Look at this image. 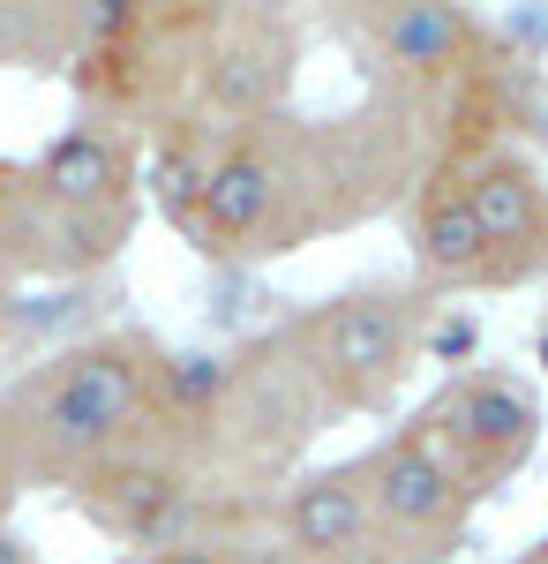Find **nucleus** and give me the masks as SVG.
Listing matches in <instances>:
<instances>
[{
    "label": "nucleus",
    "instance_id": "obj_8",
    "mask_svg": "<svg viewBox=\"0 0 548 564\" xmlns=\"http://www.w3.org/2000/svg\"><path fill=\"white\" fill-rule=\"evenodd\" d=\"M414 263L428 279H473L489 263V226L465 188H428L414 212Z\"/></svg>",
    "mask_w": 548,
    "mask_h": 564
},
{
    "label": "nucleus",
    "instance_id": "obj_1",
    "mask_svg": "<svg viewBox=\"0 0 548 564\" xmlns=\"http://www.w3.org/2000/svg\"><path fill=\"white\" fill-rule=\"evenodd\" d=\"M151 406V361L121 339L106 347H76L68 361H53L39 384L23 391V444L39 452V467L68 475V467H90L121 444Z\"/></svg>",
    "mask_w": 548,
    "mask_h": 564
},
{
    "label": "nucleus",
    "instance_id": "obj_14",
    "mask_svg": "<svg viewBox=\"0 0 548 564\" xmlns=\"http://www.w3.org/2000/svg\"><path fill=\"white\" fill-rule=\"evenodd\" d=\"M0 564H31V550H23V542H15L8 527H0Z\"/></svg>",
    "mask_w": 548,
    "mask_h": 564
},
{
    "label": "nucleus",
    "instance_id": "obj_15",
    "mask_svg": "<svg viewBox=\"0 0 548 564\" xmlns=\"http://www.w3.org/2000/svg\"><path fill=\"white\" fill-rule=\"evenodd\" d=\"M346 564H391V557H376V550H361V557H346Z\"/></svg>",
    "mask_w": 548,
    "mask_h": 564
},
{
    "label": "nucleus",
    "instance_id": "obj_4",
    "mask_svg": "<svg viewBox=\"0 0 548 564\" xmlns=\"http://www.w3.org/2000/svg\"><path fill=\"white\" fill-rule=\"evenodd\" d=\"M316 347H324L331 377H346L353 391H383L406 369V308L383 294H346L338 308H324Z\"/></svg>",
    "mask_w": 548,
    "mask_h": 564
},
{
    "label": "nucleus",
    "instance_id": "obj_16",
    "mask_svg": "<svg viewBox=\"0 0 548 564\" xmlns=\"http://www.w3.org/2000/svg\"><path fill=\"white\" fill-rule=\"evenodd\" d=\"M541 361H548V339H541Z\"/></svg>",
    "mask_w": 548,
    "mask_h": 564
},
{
    "label": "nucleus",
    "instance_id": "obj_11",
    "mask_svg": "<svg viewBox=\"0 0 548 564\" xmlns=\"http://www.w3.org/2000/svg\"><path fill=\"white\" fill-rule=\"evenodd\" d=\"M113 505H98L106 520L121 527L128 542H173L180 534V489L166 475H151V467H135V475H113Z\"/></svg>",
    "mask_w": 548,
    "mask_h": 564
},
{
    "label": "nucleus",
    "instance_id": "obj_3",
    "mask_svg": "<svg viewBox=\"0 0 548 564\" xmlns=\"http://www.w3.org/2000/svg\"><path fill=\"white\" fill-rule=\"evenodd\" d=\"M369 505L398 534H451L465 512V481L428 436H391L369 467Z\"/></svg>",
    "mask_w": 548,
    "mask_h": 564
},
{
    "label": "nucleus",
    "instance_id": "obj_2",
    "mask_svg": "<svg viewBox=\"0 0 548 564\" xmlns=\"http://www.w3.org/2000/svg\"><path fill=\"white\" fill-rule=\"evenodd\" d=\"M428 444L451 467L465 459L473 475H511L526 459V444H534V399H526V384H511V377H465L436 406V436Z\"/></svg>",
    "mask_w": 548,
    "mask_h": 564
},
{
    "label": "nucleus",
    "instance_id": "obj_13",
    "mask_svg": "<svg viewBox=\"0 0 548 564\" xmlns=\"http://www.w3.org/2000/svg\"><path fill=\"white\" fill-rule=\"evenodd\" d=\"M241 564H308V557H294L286 542H271V550H249V557H241Z\"/></svg>",
    "mask_w": 548,
    "mask_h": 564
},
{
    "label": "nucleus",
    "instance_id": "obj_9",
    "mask_svg": "<svg viewBox=\"0 0 548 564\" xmlns=\"http://www.w3.org/2000/svg\"><path fill=\"white\" fill-rule=\"evenodd\" d=\"M39 181H45V196L68 204V212H106V204L121 196V159H113L106 135L76 129V135H61V143L45 151Z\"/></svg>",
    "mask_w": 548,
    "mask_h": 564
},
{
    "label": "nucleus",
    "instance_id": "obj_10",
    "mask_svg": "<svg viewBox=\"0 0 548 564\" xmlns=\"http://www.w3.org/2000/svg\"><path fill=\"white\" fill-rule=\"evenodd\" d=\"M465 196H473V212L489 226V257L496 249H526V241H541V188L526 166H511V159H489L481 174L465 181Z\"/></svg>",
    "mask_w": 548,
    "mask_h": 564
},
{
    "label": "nucleus",
    "instance_id": "obj_12",
    "mask_svg": "<svg viewBox=\"0 0 548 564\" xmlns=\"http://www.w3.org/2000/svg\"><path fill=\"white\" fill-rule=\"evenodd\" d=\"M151 564H233V557H218V550H188V542H180V550H158Z\"/></svg>",
    "mask_w": 548,
    "mask_h": 564
},
{
    "label": "nucleus",
    "instance_id": "obj_6",
    "mask_svg": "<svg viewBox=\"0 0 548 564\" xmlns=\"http://www.w3.org/2000/svg\"><path fill=\"white\" fill-rule=\"evenodd\" d=\"M376 39L398 68L414 76H436V68H459L465 45H473V23H465L459 0H383L376 8Z\"/></svg>",
    "mask_w": 548,
    "mask_h": 564
},
{
    "label": "nucleus",
    "instance_id": "obj_5",
    "mask_svg": "<svg viewBox=\"0 0 548 564\" xmlns=\"http://www.w3.org/2000/svg\"><path fill=\"white\" fill-rule=\"evenodd\" d=\"M369 489L361 475H308L294 481V497H286V550L308 564H346L369 550Z\"/></svg>",
    "mask_w": 548,
    "mask_h": 564
},
{
    "label": "nucleus",
    "instance_id": "obj_7",
    "mask_svg": "<svg viewBox=\"0 0 548 564\" xmlns=\"http://www.w3.org/2000/svg\"><path fill=\"white\" fill-rule=\"evenodd\" d=\"M278 196H286V181L271 166V151L241 143V151H226L211 166V181H204V218H211V234H226V241H255V234L278 218Z\"/></svg>",
    "mask_w": 548,
    "mask_h": 564
}]
</instances>
